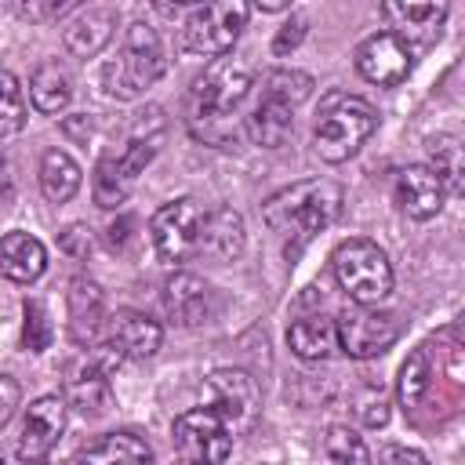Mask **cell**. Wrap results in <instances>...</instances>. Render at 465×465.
<instances>
[{
	"instance_id": "6da1fadb",
	"label": "cell",
	"mask_w": 465,
	"mask_h": 465,
	"mask_svg": "<svg viewBox=\"0 0 465 465\" xmlns=\"http://www.w3.org/2000/svg\"><path fill=\"white\" fill-rule=\"evenodd\" d=\"M341 214V185L331 178H305L262 203V218L272 232L291 240V251H302L316 232H323Z\"/></svg>"
},
{
	"instance_id": "7a4b0ae2",
	"label": "cell",
	"mask_w": 465,
	"mask_h": 465,
	"mask_svg": "<svg viewBox=\"0 0 465 465\" xmlns=\"http://www.w3.org/2000/svg\"><path fill=\"white\" fill-rule=\"evenodd\" d=\"M251 91V65L232 54H218L189 91V127L214 142V127L225 124Z\"/></svg>"
},
{
	"instance_id": "3957f363",
	"label": "cell",
	"mask_w": 465,
	"mask_h": 465,
	"mask_svg": "<svg viewBox=\"0 0 465 465\" xmlns=\"http://www.w3.org/2000/svg\"><path fill=\"white\" fill-rule=\"evenodd\" d=\"M378 131V113L367 98L349 94V91H331L320 102L316 113V156L327 163H341L360 153V145Z\"/></svg>"
},
{
	"instance_id": "277c9868",
	"label": "cell",
	"mask_w": 465,
	"mask_h": 465,
	"mask_svg": "<svg viewBox=\"0 0 465 465\" xmlns=\"http://www.w3.org/2000/svg\"><path fill=\"white\" fill-rule=\"evenodd\" d=\"M163 73H167V51H163L160 33L149 22H134L124 33V44H120L116 58L105 62L102 87H105V94H113L120 102H131L145 87H153Z\"/></svg>"
},
{
	"instance_id": "5b68a950",
	"label": "cell",
	"mask_w": 465,
	"mask_h": 465,
	"mask_svg": "<svg viewBox=\"0 0 465 465\" xmlns=\"http://www.w3.org/2000/svg\"><path fill=\"white\" fill-rule=\"evenodd\" d=\"M331 265H334V280L349 294V302L378 305L392 294V262L374 240L352 236V240L338 243L331 254Z\"/></svg>"
},
{
	"instance_id": "8992f818",
	"label": "cell",
	"mask_w": 465,
	"mask_h": 465,
	"mask_svg": "<svg viewBox=\"0 0 465 465\" xmlns=\"http://www.w3.org/2000/svg\"><path fill=\"white\" fill-rule=\"evenodd\" d=\"M124 360L120 349H113L109 341H98V345H87L84 356L69 360L65 371H62V392L69 400V407L84 418H98L109 400H113V389H109V374L113 367Z\"/></svg>"
},
{
	"instance_id": "52a82bcc",
	"label": "cell",
	"mask_w": 465,
	"mask_h": 465,
	"mask_svg": "<svg viewBox=\"0 0 465 465\" xmlns=\"http://www.w3.org/2000/svg\"><path fill=\"white\" fill-rule=\"evenodd\" d=\"M243 25H247V0H200L185 18L182 44L193 54L218 58L229 54Z\"/></svg>"
},
{
	"instance_id": "ba28073f",
	"label": "cell",
	"mask_w": 465,
	"mask_h": 465,
	"mask_svg": "<svg viewBox=\"0 0 465 465\" xmlns=\"http://www.w3.org/2000/svg\"><path fill=\"white\" fill-rule=\"evenodd\" d=\"M400 316L396 312H385L378 305H363V302H352L338 312V349L352 360H374L381 356L385 349L396 345L400 338Z\"/></svg>"
},
{
	"instance_id": "9c48e42d",
	"label": "cell",
	"mask_w": 465,
	"mask_h": 465,
	"mask_svg": "<svg viewBox=\"0 0 465 465\" xmlns=\"http://www.w3.org/2000/svg\"><path fill=\"white\" fill-rule=\"evenodd\" d=\"M153 156H156V138H145V134H134L131 145H127L120 156H113V153L102 156L98 167H94V182H91L94 203L105 207V211L120 207V203L131 196L138 174L149 167Z\"/></svg>"
},
{
	"instance_id": "30bf717a",
	"label": "cell",
	"mask_w": 465,
	"mask_h": 465,
	"mask_svg": "<svg viewBox=\"0 0 465 465\" xmlns=\"http://www.w3.org/2000/svg\"><path fill=\"white\" fill-rule=\"evenodd\" d=\"M174 447L189 461H225L232 454V429L214 407H193L174 418Z\"/></svg>"
},
{
	"instance_id": "8fae6325",
	"label": "cell",
	"mask_w": 465,
	"mask_h": 465,
	"mask_svg": "<svg viewBox=\"0 0 465 465\" xmlns=\"http://www.w3.org/2000/svg\"><path fill=\"white\" fill-rule=\"evenodd\" d=\"M200 222H203V211L189 196H178V200H167L163 207H156L149 232H153V247H156L160 262L178 265V262L193 258L196 240H200Z\"/></svg>"
},
{
	"instance_id": "7c38bea8",
	"label": "cell",
	"mask_w": 465,
	"mask_h": 465,
	"mask_svg": "<svg viewBox=\"0 0 465 465\" xmlns=\"http://www.w3.org/2000/svg\"><path fill=\"white\" fill-rule=\"evenodd\" d=\"M207 396H211V407L229 421L232 432H243L254 425L258 418V385L247 371H236V367H218L207 374Z\"/></svg>"
},
{
	"instance_id": "4fadbf2b",
	"label": "cell",
	"mask_w": 465,
	"mask_h": 465,
	"mask_svg": "<svg viewBox=\"0 0 465 465\" xmlns=\"http://www.w3.org/2000/svg\"><path fill=\"white\" fill-rule=\"evenodd\" d=\"M450 0H381V15L389 29L407 47H429L440 40Z\"/></svg>"
},
{
	"instance_id": "5bb4252c",
	"label": "cell",
	"mask_w": 465,
	"mask_h": 465,
	"mask_svg": "<svg viewBox=\"0 0 465 465\" xmlns=\"http://www.w3.org/2000/svg\"><path fill=\"white\" fill-rule=\"evenodd\" d=\"M65 421H69V400L65 396H36L22 418L18 458L22 461H44L51 454V447L62 440Z\"/></svg>"
},
{
	"instance_id": "9a60e30c",
	"label": "cell",
	"mask_w": 465,
	"mask_h": 465,
	"mask_svg": "<svg viewBox=\"0 0 465 465\" xmlns=\"http://www.w3.org/2000/svg\"><path fill=\"white\" fill-rule=\"evenodd\" d=\"M411 47L392 33H371L367 40H360L356 47V73L367 80V84H378V87H396L407 80L411 73Z\"/></svg>"
},
{
	"instance_id": "2e32d148",
	"label": "cell",
	"mask_w": 465,
	"mask_h": 465,
	"mask_svg": "<svg viewBox=\"0 0 465 465\" xmlns=\"http://www.w3.org/2000/svg\"><path fill=\"white\" fill-rule=\"evenodd\" d=\"M65 305H69V338L76 345H98L105 338V323H109L102 287L87 276H76L69 283Z\"/></svg>"
},
{
	"instance_id": "e0dca14e",
	"label": "cell",
	"mask_w": 465,
	"mask_h": 465,
	"mask_svg": "<svg viewBox=\"0 0 465 465\" xmlns=\"http://www.w3.org/2000/svg\"><path fill=\"white\" fill-rule=\"evenodd\" d=\"M392 196H396V207L414 218V222H429L440 214L443 207V182L432 167L425 163H411L396 174V185H392Z\"/></svg>"
},
{
	"instance_id": "ac0fdd59",
	"label": "cell",
	"mask_w": 465,
	"mask_h": 465,
	"mask_svg": "<svg viewBox=\"0 0 465 465\" xmlns=\"http://www.w3.org/2000/svg\"><path fill=\"white\" fill-rule=\"evenodd\" d=\"M163 312L178 327H200L214 316V291L193 272H174L163 283Z\"/></svg>"
},
{
	"instance_id": "d6986e66",
	"label": "cell",
	"mask_w": 465,
	"mask_h": 465,
	"mask_svg": "<svg viewBox=\"0 0 465 465\" xmlns=\"http://www.w3.org/2000/svg\"><path fill=\"white\" fill-rule=\"evenodd\" d=\"M102 341H109L113 349H120L127 360H149L160 349L163 331H160L156 320H149L138 309H116L109 316V323H105V338Z\"/></svg>"
},
{
	"instance_id": "ffe728a7",
	"label": "cell",
	"mask_w": 465,
	"mask_h": 465,
	"mask_svg": "<svg viewBox=\"0 0 465 465\" xmlns=\"http://www.w3.org/2000/svg\"><path fill=\"white\" fill-rule=\"evenodd\" d=\"M243 218L232 211V207H214V211H203V222H200V240H196V254H203L207 262H232L243 254Z\"/></svg>"
},
{
	"instance_id": "44dd1931",
	"label": "cell",
	"mask_w": 465,
	"mask_h": 465,
	"mask_svg": "<svg viewBox=\"0 0 465 465\" xmlns=\"http://www.w3.org/2000/svg\"><path fill=\"white\" fill-rule=\"evenodd\" d=\"M113 33H116V11H109V7H87V11H80V15L65 25L62 40H65V51H69V54H76V58H94V54L113 40Z\"/></svg>"
},
{
	"instance_id": "7402d4cb",
	"label": "cell",
	"mask_w": 465,
	"mask_h": 465,
	"mask_svg": "<svg viewBox=\"0 0 465 465\" xmlns=\"http://www.w3.org/2000/svg\"><path fill=\"white\" fill-rule=\"evenodd\" d=\"M0 265H4V276L15 280V283H33L44 269H47V251L36 236L22 232V229H11L0 243Z\"/></svg>"
},
{
	"instance_id": "603a6c76",
	"label": "cell",
	"mask_w": 465,
	"mask_h": 465,
	"mask_svg": "<svg viewBox=\"0 0 465 465\" xmlns=\"http://www.w3.org/2000/svg\"><path fill=\"white\" fill-rule=\"evenodd\" d=\"M287 345L302 360H327L334 352V345H338V320H331L323 312L298 316L287 327Z\"/></svg>"
},
{
	"instance_id": "cb8c5ba5",
	"label": "cell",
	"mask_w": 465,
	"mask_h": 465,
	"mask_svg": "<svg viewBox=\"0 0 465 465\" xmlns=\"http://www.w3.org/2000/svg\"><path fill=\"white\" fill-rule=\"evenodd\" d=\"M294 131V105L280 102V98H258V105L247 116V134L254 145L262 149H280Z\"/></svg>"
},
{
	"instance_id": "d4e9b609",
	"label": "cell",
	"mask_w": 465,
	"mask_h": 465,
	"mask_svg": "<svg viewBox=\"0 0 465 465\" xmlns=\"http://www.w3.org/2000/svg\"><path fill=\"white\" fill-rule=\"evenodd\" d=\"M29 94H33V105L47 116L62 113L69 102H73V76L69 69L58 62V58H47L33 69L29 76Z\"/></svg>"
},
{
	"instance_id": "484cf974",
	"label": "cell",
	"mask_w": 465,
	"mask_h": 465,
	"mask_svg": "<svg viewBox=\"0 0 465 465\" xmlns=\"http://www.w3.org/2000/svg\"><path fill=\"white\" fill-rule=\"evenodd\" d=\"M425 149H429V167L440 174L443 189L465 200V142L454 134H432Z\"/></svg>"
},
{
	"instance_id": "4316f807",
	"label": "cell",
	"mask_w": 465,
	"mask_h": 465,
	"mask_svg": "<svg viewBox=\"0 0 465 465\" xmlns=\"http://www.w3.org/2000/svg\"><path fill=\"white\" fill-rule=\"evenodd\" d=\"M84 174H80V163L65 153V149H47L44 160H40V193L51 200V203H65L76 196Z\"/></svg>"
},
{
	"instance_id": "83f0119b",
	"label": "cell",
	"mask_w": 465,
	"mask_h": 465,
	"mask_svg": "<svg viewBox=\"0 0 465 465\" xmlns=\"http://www.w3.org/2000/svg\"><path fill=\"white\" fill-rule=\"evenodd\" d=\"M153 450L134 432H105L98 443H87L73 454V461H149Z\"/></svg>"
},
{
	"instance_id": "f1b7e54d",
	"label": "cell",
	"mask_w": 465,
	"mask_h": 465,
	"mask_svg": "<svg viewBox=\"0 0 465 465\" xmlns=\"http://www.w3.org/2000/svg\"><path fill=\"white\" fill-rule=\"evenodd\" d=\"M429 385H432V363H429V352H425V349H414V352L407 356V363L400 367L396 396H400V403H403L407 411H414V407L425 400Z\"/></svg>"
},
{
	"instance_id": "f546056e",
	"label": "cell",
	"mask_w": 465,
	"mask_h": 465,
	"mask_svg": "<svg viewBox=\"0 0 465 465\" xmlns=\"http://www.w3.org/2000/svg\"><path fill=\"white\" fill-rule=\"evenodd\" d=\"M262 94L280 98V102L298 109L312 94V76L302 69H269V73H262Z\"/></svg>"
},
{
	"instance_id": "4dcf8cb0",
	"label": "cell",
	"mask_w": 465,
	"mask_h": 465,
	"mask_svg": "<svg viewBox=\"0 0 465 465\" xmlns=\"http://www.w3.org/2000/svg\"><path fill=\"white\" fill-rule=\"evenodd\" d=\"M323 454L334 461H371V450L349 425H331L323 436Z\"/></svg>"
},
{
	"instance_id": "1f68e13d",
	"label": "cell",
	"mask_w": 465,
	"mask_h": 465,
	"mask_svg": "<svg viewBox=\"0 0 465 465\" xmlns=\"http://www.w3.org/2000/svg\"><path fill=\"white\" fill-rule=\"evenodd\" d=\"M22 312H25V323H22V341H25V349L29 352H44L47 345H51V338H54V327H51V320H47V309H44V302H25L22 305Z\"/></svg>"
},
{
	"instance_id": "d6a6232c",
	"label": "cell",
	"mask_w": 465,
	"mask_h": 465,
	"mask_svg": "<svg viewBox=\"0 0 465 465\" xmlns=\"http://www.w3.org/2000/svg\"><path fill=\"white\" fill-rule=\"evenodd\" d=\"M0 84H4L0 131H4V138H11V134H18V127L25 124V98H22V87H18V76H15V73H4Z\"/></svg>"
},
{
	"instance_id": "836d02e7",
	"label": "cell",
	"mask_w": 465,
	"mask_h": 465,
	"mask_svg": "<svg viewBox=\"0 0 465 465\" xmlns=\"http://www.w3.org/2000/svg\"><path fill=\"white\" fill-rule=\"evenodd\" d=\"M7 4H11L15 15H22L29 22H54V18L69 15L84 0H7Z\"/></svg>"
},
{
	"instance_id": "e575fe53",
	"label": "cell",
	"mask_w": 465,
	"mask_h": 465,
	"mask_svg": "<svg viewBox=\"0 0 465 465\" xmlns=\"http://www.w3.org/2000/svg\"><path fill=\"white\" fill-rule=\"evenodd\" d=\"M356 418L367 425V429H381L389 421V400L378 392V389H363L356 396Z\"/></svg>"
},
{
	"instance_id": "d590c367",
	"label": "cell",
	"mask_w": 465,
	"mask_h": 465,
	"mask_svg": "<svg viewBox=\"0 0 465 465\" xmlns=\"http://www.w3.org/2000/svg\"><path fill=\"white\" fill-rule=\"evenodd\" d=\"M305 25H309V18L305 15H291V22H283L280 25V33L272 36V54H291L302 40H305Z\"/></svg>"
},
{
	"instance_id": "8d00e7d4",
	"label": "cell",
	"mask_w": 465,
	"mask_h": 465,
	"mask_svg": "<svg viewBox=\"0 0 465 465\" xmlns=\"http://www.w3.org/2000/svg\"><path fill=\"white\" fill-rule=\"evenodd\" d=\"M62 251H65L69 258H87V251H91L87 229H84V225H69V229L62 232Z\"/></svg>"
},
{
	"instance_id": "74e56055",
	"label": "cell",
	"mask_w": 465,
	"mask_h": 465,
	"mask_svg": "<svg viewBox=\"0 0 465 465\" xmlns=\"http://www.w3.org/2000/svg\"><path fill=\"white\" fill-rule=\"evenodd\" d=\"M131 229H134V218H131V214H120V218L109 225V243H113L116 251H124V247L134 240V232H131Z\"/></svg>"
},
{
	"instance_id": "f35d334b",
	"label": "cell",
	"mask_w": 465,
	"mask_h": 465,
	"mask_svg": "<svg viewBox=\"0 0 465 465\" xmlns=\"http://www.w3.org/2000/svg\"><path fill=\"white\" fill-rule=\"evenodd\" d=\"M0 389H4V403H0V429H4L11 421V414H15V407H18V385H15L11 374H4L0 378Z\"/></svg>"
},
{
	"instance_id": "ab89813d",
	"label": "cell",
	"mask_w": 465,
	"mask_h": 465,
	"mask_svg": "<svg viewBox=\"0 0 465 465\" xmlns=\"http://www.w3.org/2000/svg\"><path fill=\"white\" fill-rule=\"evenodd\" d=\"M378 458L381 461H425V454L414 450V447H381Z\"/></svg>"
},
{
	"instance_id": "60d3db41",
	"label": "cell",
	"mask_w": 465,
	"mask_h": 465,
	"mask_svg": "<svg viewBox=\"0 0 465 465\" xmlns=\"http://www.w3.org/2000/svg\"><path fill=\"white\" fill-rule=\"evenodd\" d=\"M62 127H65V134H73V138H80V142H87V134H91V120H87L84 113L73 116V120H65Z\"/></svg>"
},
{
	"instance_id": "b9f144b4",
	"label": "cell",
	"mask_w": 465,
	"mask_h": 465,
	"mask_svg": "<svg viewBox=\"0 0 465 465\" xmlns=\"http://www.w3.org/2000/svg\"><path fill=\"white\" fill-rule=\"evenodd\" d=\"M254 7H262V11H283V7H291V0H254Z\"/></svg>"
},
{
	"instance_id": "7bdbcfd3",
	"label": "cell",
	"mask_w": 465,
	"mask_h": 465,
	"mask_svg": "<svg viewBox=\"0 0 465 465\" xmlns=\"http://www.w3.org/2000/svg\"><path fill=\"white\" fill-rule=\"evenodd\" d=\"M450 334H454V338H458V341L465 345V312H461V316L454 320V327H450Z\"/></svg>"
},
{
	"instance_id": "ee69618b",
	"label": "cell",
	"mask_w": 465,
	"mask_h": 465,
	"mask_svg": "<svg viewBox=\"0 0 465 465\" xmlns=\"http://www.w3.org/2000/svg\"><path fill=\"white\" fill-rule=\"evenodd\" d=\"M174 4H200V0H174Z\"/></svg>"
}]
</instances>
